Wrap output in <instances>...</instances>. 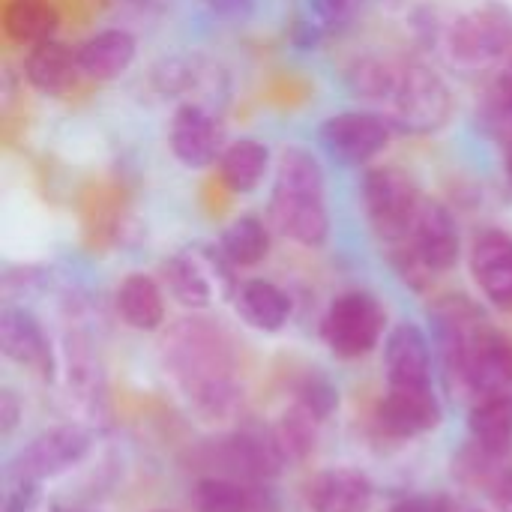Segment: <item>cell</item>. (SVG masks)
<instances>
[{
    "label": "cell",
    "mask_w": 512,
    "mask_h": 512,
    "mask_svg": "<svg viewBox=\"0 0 512 512\" xmlns=\"http://www.w3.org/2000/svg\"><path fill=\"white\" fill-rule=\"evenodd\" d=\"M264 216L270 228L294 246H327L333 231L327 207V174L321 159L309 147L285 144L276 153Z\"/></svg>",
    "instance_id": "cell-1"
},
{
    "label": "cell",
    "mask_w": 512,
    "mask_h": 512,
    "mask_svg": "<svg viewBox=\"0 0 512 512\" xmlns=\"http://www.w3.org/2000/svg\"><path fill=\"white\" fill-rule=\"evenodd\" d=\"M165 363L201 411L222 414L234 405V354L213 321L186 318L174 324L165 339Z\"/></svg>",
    "instance_id": "cell-2"
},
{
    "label": "cell",
    "mask_w": 512,
    "mask_h": 512,
    "mask_svg": "<svg viewBox=\"0 0 512 512\" xmlns=\"http://www.w3.org/2000/svg\"><path fill=\"white\" fill-rule=\"evenodd\" d=\"M444 54L462 72H483L504 66L512 57V9L507 3L486 0L459 12L447 24Z\"/></svg>",
    "instance_id": "cell-3"
},
{
    "label": "cell",
    "mask_w": 512,
    "mask_h": 512,
    "mask_svg": "<svg viewBox=\"0 0 512 512\" xmlns=\"http://www.w3.org/2000/svg\"><path fill=\"white\" fill-rule=\"evenodd\" d=\"M384 114L405 135H435L456 114V96L447 78L423 60H402L393 96Z\"/></svg>",
    "instance_id": "cell-4"
},
{
    "label": "cell",
    "mask_w": 512,
    "mask_h": 512,
    "mask_svg": "<svg viewBox=\"0 0 512 512\" xmlns=\"http://www.w3.org/2000/svg\"><path fill=\"white\" fill-rule=\"evenodd\" d=\"M417 180L402 165H369L360 177V204L384 246L405 243L423 204Z\"/></svg>",
    "instance_id": "cell-5"
},
{
    "label": "cell",
    "mask_w": 512,
    "mask_h": 512,
    "mask_svg": "<svg viewBox=\"0 0 512 512\" xmlns=\"http://www.w3.org/2000/svg\"><path fill=\"white\" fill-rule=\"evenodd\" d=\"M237 267L222 255L219 246H186L162 261V285L165 291L186 309H207L216 297V291H225L234 297Z\"/></svg>",
    "instance_id": "cell-6"
},
{
    "label": "cell",
    "mask_w": 512,
    "mask_h": 512,
    "mask_svg": "<svg viewBox=\"0 0 512 512\" xmlns=\"http://www.w3.org/2000/svg\"><path fill=\"white\" fill-rule=\"evenodd\" d=\"M387 327V309L369 291H342L324 312L321 336L342 360H360L378 348Z\"/></svg>",
    "instance_id": "cell-7"
},
{
    "label": "cell",
    "mask_w": 512,
    "mask_h": 512,
    "mask_svg": "<svg viewBox=\"0 0 512 512\" xmlns=\"http://www.w3.org/2000/svg\"><path fill=\"white\" fill-rule=\"evenodd\" d=\"M396 126L384 111H369V108H348L324 117L318 126V144L321 150L348 168H366L378 156L387 153L393 144Z\"/></svg>",
    "instance_id": "cell-8"
},
{
    "label": "cell",
    "mask_w": 512,
    "mask_h": 512,
    "mask_svg": "<svg viewBox=\"0 0 512 512\" xmlns=\"http://www.w3.org/2000/svg\"><path fill=\"white\" fill-rule=\"evenodd\" d=\"M168 150L186 171H207L216 168L228 135L222 117L198 99H186L174 108L168 120Z\"/></svg>",
    "instance_id": "cell-9"
},
{
    "label": "cell",
    "mask_w": 512,
    "mask_h": 512,
    "mask_svg": "<svg viewBox=\"0 0 512 512\" xmlns=\"http://www.w3.org/2000/svg\"><path fill=\"white\" fill-rule=\"evenodd\" d=\"M405 246L432 279L456 270V264L462 261V249H465L456 213L441 198L426 195Z\"/></svg>",
    "instance_id": "cell-10"
},
{
    "label": "cell",
    "mask_w": 512,
    "mask_h": 512,
    "mask_svg": "<svg viewBox=\"0 0 512 512\" xmlns=\"http://www.w3.org/2000/svg\"><path fill=\"white\" fill-rule=\"evenodd\" d=\"M90 432L81 426H57L42 435H36L12 462H9V480H30L42 483L51 477L66 474L90 453Z\"/></svg>",
    "instance_id": "cell-11"
},
{
    "label": "cell",
    "mask_w": 512,
    "mask_h": 512,
    "mask_svg": "<svg viewBox=\"0 0 512 512\" xmlns=\"http://www.w3.org/2000/svg\"><path fill=\"white\" fill-rule=\"evenodd\" d=\"M468 270L480 294L501 312H512V234L486 228L468 249Z\"/></svg>",
    "instance_id": "cell-12"
},
{
    "label": "cell",
    "mask_w": 512,
    "mask_h": 512,
    "mask_svg": "<svg viewBox=\"0 0 512 512\" xmlns=\"http://www.w3.org/2000/svg\"><path fill=\"white\" fill-rule=\"evenodd\" d=\"M21 78L27 87L45 99H63L69 96L84 78L78 69V51L75 45L63 42L60 36L36 42L24 48L21 54Z\"/></svg>",
    "instance_id": "cell-13"
},
{
    "label": "cell",
    "mask_w": 512,
    "mask_h": 512,
    "mask_svg": "<svg viewBox=\"0 0 512 512\" xmlns=\"http://www.w3.org/2000/svg\"><path fill=\"white\" fill-rule=\"evenodd\" d=\"M78 69L84 81L111 84L129 75L138 60V36L129 27H102L87 33L78 45Z\"/></svg>",
    "instance_id": "cell-14"
},
{
    "label": "cell",
    "mask_w": 512,
    "mask_h": 512,
    "mask_svg": "<svg viewBox=\"0 0 512 512\" xmlns=\"http://www.w3.org/2000/svg\"><path fill=\"white\" fill-rule=\"evenodd\" d=\"M0 351L33 375L45 381L54 378V351L48 333L30 309L6 306L0 312Z\"/></svg>",
    "instance_id": "cell-15"
},
{
    "label": "cell",
    "mask_w": 512,
    "mask_h": 512,
    "mask_svg": "<svg viewBox=\"0 0 512 512\" xmlns=\"http://www.w3.org/2000/svg\"><path fill=\"white\" fill-rule=\"evenodd\" d=\"M441 420L444 408L432 387H390L378 405V426L390 438H420Z\"/></svg>",
    "instance_id": "cell-16"
},
{
    "label": "cell",
    "mask_w": 512,
    "mask_h": 512,
    "mask_svg": "<svg viewBox=\"0 0 512 512\" xmlns=\"http://www.w3.org/2000/svg\"><path fill=\"white\" fill-rule=\"evenodd\" d=\"M384 372L390 387H432V345L420 324L402 321L387 333Z\"/></svg>",
    "instance_id": "cell-17"
},
{
    "label": "cell",
    "mask_w": 512,
    "mask_h": 512,
    "mask_svg": "<svg viewBox=\"0 0 512 512\" xmlns=\"http://www.w3.org/2000/svg\"><path fill=\"white\" fill-rule=\"evenodd\" d=\"M273 165H276V156L267 141H261L255 135H240L225 144V150L216 162V177L228 195L249 198L273 174Z\"/></svg>",
    "instance_id": "cell-18"
},
{
    "label": "cell",
    "mask_w": 512,
    "mask_h": 512,
    "mask_svg": "<svg viewBox=\"0 0 512 512\" xmlns=\"http://www.w3.org/2000/svg\"><path fill=\"white\" fill-rule=\"evenodd\" d=\"M213 465L234 477H252V480H270L282 471L285 453L279 450L276 438H261L252 432H237L213 447Z\"/></svg>",
    "instance_id": "cell-19"
},
{
    "label": "cell",
    "mask_w": 512,
    "mask_h": 512,
    "mask_svg": "<svg viewBox=\"0 0 512 512\" xmlns=\"http://www.w3.org/2000/svg\"><path fill=\"white\" fill-rule=\"evenodd\" d=\"M306 501L312 512H369L375 486L354 468H327L309 483Z\"/></svg>",
    "instance_id": "cell-20"
},
{
    "label": "cell",
    "mask_w": 512,
    "mask_h": 512,
    "mask_svg": "<svg viewBox=\"0 0 512 512\" xmlns=\"http://www.w3.org/2000/svg\"><path fill=\"white\" fill-rule=\"evenodd\" d=\"M114 309L126 327L156 333L165 324V285L150 273H129L114 291Z\"/></svg>",
    "instance_id": "cell-21"
},
{
    "label": "cell",
    "mask_w": 512,
    "mask_h": 512,
    "mask_svg": "<svg viewBox=\"0 0 512 512\" xmlns=\"http://www.w3.org/2000/svg\"><path fill=\"white\" fill-rule=\"evenodd\" d=\"M63 24V9L57 0H3L0 30L15 48H30L36 42L54 39Z\"/></svg>",
    "instance_id": "cell-22"
},
{
    "label": "cell",
    "mask_w": 512,
    "mask_h": 512,
    "mask_svg": "<svg viewBox=\"0 0 512 512\" xmlns=\"http://www.w3.org/2000/svg\"><path fill=\"white\" fill-rule=\"evenodd\" d=\"M234 309L252 330L279 333L291 321L294 303L282 285L270 279H246L234 291Z\"/></svg>",
    "instance_id": "cell-23"
},
{
    "label": "cell",
    "mask_w": 512,
    "mask_h": 512,
    "mask_svg": "<svg viewBox=\"0 0 512 512\" xmlns=\"http://www.w3.org/2000/svg\"><path fill=\"white\" fill-rule=\"evenodd\" d=\"M273 228L267 222V216L258 213H240L234 216L222 234H219V249L222 255L237 267V270H252L258 264L267 261L270 249H273Z\"/></svg>",
    "instance_id": "cell-24"
},
{
    "label": "cell",
    "mask_w": 512,
    "mask_h": 512,
    "mask_svg": "<svg viewBox=\"0 0 512 512\" xmlns=\"http://www.w3.org/2000/svg\"><path fill=\"white\" fill-rule=\"evenodd\" d=\"M399 69H402V60L369 51V54H357L345 66L342 78H345V87L351 90V96H357L363 102H375L384 108L387 99L393 96L396 81H399Z\"/></svg>",
    "instance_id": "cell-25"
},
{
    "label": "cell",
    "mask_w": 512,
    "mask_h": 512,
    "mask_svg": "<svg viewBox=\"0 0 512 512\" xmlns=\"http://www.w3.org/2000/svg\"><path fill=\"white\" fill-rule=\"evenodd\" d=\"M468 432L477 447L510 456L512 450V396H483L468 414Z\"/></svg>",
    "instance_id": "cell-26"
},
{
    "label": "cell",
    "mask_w": 512,
    "mask_h": 512,
    "mask_svg": "<svg viewBox=\"0 0 512 512\" xmlns=\"http://www.w3.org/2000/svg\"><path fill=\"white\" fill-rule=\"evenodd\" d=\"M207 72L201 69V63L195 57H162L150 66V87L165 96V99H183L192 90H198L204 84Z\"/></svg>",
    "instance_id": "cell-27"
},
{
    "label": "cell",
    "mask_w": 512,
    "mask_h": 512,
    "mask_svg": "<svg viewBox=\"0 0 512 512\" xmlns=\"http://www.w3.org/2000/svg\"><path fill=\"white\" fill-rule=\"evenodd\" d=\"M480 123L495 132L501 141L512 135V57L495 69L492 81L483 90V102L477 108Z\"/></svg>",
    "instance_id": "cell-28"
},
{
    "label": "cell",
    "mask_w": 512,
    "mask_h": 512,
    "mask_svg": "<svg viewBox=\"0 0 512 512\" xmlns=\"http://www.w3.org/2000/svg\"><path fill=\"white\" fill-rule=\"evenodd\" d=\"M318 423H321V420H318L312 411H306L300 402H297L291 411L282 414V420H279L273 438H276L279 450L285 453V459H297V462H300V459H306V456L315 450Z\"/></svg>",
    "instance_id": "cell-29"
},
{
    "label": "cell",
    "mask_w": 512,
    "mask_h": 512,
    "mask_svg": "<svg viewBox=\"0 0 512 512\" xmlns=\"http://www.w3.org/2000/svg\"><path fill=\"white\" fill-rule=\"evenodd\" d=\"M192 504L198 512H249L252 495L231 477H201L192 489Z\"/></svg>",
    "instance_id": "cell-30"
},
{
    "label": "cell",
    "mask_w": 512,
    "mask_h": 512,
    "mask_svg": "<svg viewBox=\"0 0 512 512\" xmlns=\"http://www.w3.org/2000/svg\"><path fill=\"white\" fill-rule=\"evenodd\" d=\"M297 402H300L306 411H312V414L324 423V420L339 408V390H336V384H333L327 375L309 372V375L300 381Z\"/></svg>",
    "instance_id": "cell-31"
},
{
    "label": "cell",
    "mask_w": 512,
    "mask_h": 512,
    "mask_svg": "<svg viewBox=\"0 0 512 512\" xmlns=\"http://www.w3.org/2000/svg\"><path fill=\"white\" fill-rule=\"evenodd\" d=\"M363 6H366V0H306L309 15L327 33H339V30L351 27L360 18Z\"/></svg>",
    "instance_id": "cell-32"
},
{
    "label": "cell",
    "mask_w": 512,
    "mask_h": 512,
    "mask_svg": "<svg viewBox=\"0 0 512 512\" xmlns=\"http://www.w3.org/2000/svg\"><path fill=\"white\" fill-rule=\"evenodd\" d=\"M330 33L306 12V15H300V18H294L291 21V27H288V42L297 48V51H318L321 45H324V39H327Z\"/></svg>",
    "instance_id": "cell-33"
},
{
    "label": "cell",
    "mask_w": 512,
    "mask_h": 512,
    "mask_svg": "<svg viewBox=\"0 0 512 512\" xmlns=\"http://www.w3.org/2000/svg\"><path fill=\"white\" fill-rule=\"evenodd\" d=\"M39 498V483L30 480H12V492L6 495L3 512H33Z\"/></svg>",
    "instance_id": "cell-34"
},
{
    "label": "cell",
    "mask_w": 512,
    "mask_h": 512,
    "mask_svg": "<svg viewBox=\"0 0 512 512\" xmlns=\"http://www.w3.org/2000/svg\"><path fill=\"white\" fill-rule=\"evenodd\" d=\"M390 512H450V501L444 495H414L393 504Z\"/></svg>",
    "instance_id": "cell-35"
},
{
    "label": "cell",
    "mask_w": 512,
    "mask_h": 512,
    "mask_svg": "<svg viewBox=\"0 0 512 512\" xmlns=\"http://www.w3.org/2000/svg\"><path fill=\"white\" fill-rule=\"evenodd\" d=\"M21 414H24L21 399H18L12 390H3V393H0V435H3V438H9V435L15 432Z\"/></svg>",
    "instance_id": "cell-36"
},
{
    "label": "cell",
    "mask_w": 512,
    "mask_h": 512,
    "mask_svg": "<svg viewBox=\"0 0 512 512\" xmlns=\"http://www.w3.org/2000/svg\"><path fill=\"white\" fill-rule=\"evenodd\" d=\"M216 15L222 18H231V21H246L252 15V6L255 0H204Z\"/></svg>",
    "instance_id": "cell-37"
},
{
    "label": "cell",
    "mask_w": 512,
    "mask_h": 512,
    "mask_svg": "<svg viewBox=\"0 0 512 512\" xmlns=\"http://www.w3.org/2000/svg\"><path fill=\"white\" fill-rule=\"evenodd\" d=\"M492 498H495V507L498 512H512V471H507L498 486L492 489Z\"/></svg>",
    "instance_id": "cell-38"
},
{
    "label": "cell",
    "mask_w": 512,
    "mask_h": 512,
    "mask_svg": "<svg viewBox=\"0 0 512 512\" xmlns=\"http://www.w3.org/2000/svg\"><path fill=\"white\" fill-rule=\"evenodd\" d=\"M501 168H504L507 186L512 189V135H507V138L501 141Z\"/></svg>",
    "instance_id": "cell-39"
},
{
    "label": "cell",
    "mask_w": 512,
    "mask_h": 512,
    "mask_svg": "<svg viewBox=\"0 0 512 512\" xmlns=\"http://www.w3.org/2000/svg\"><path fill=\"white\" fill-rule=\"evenodd\" d=\"M54 512H81V510H54Z\"/></svg>",
    "instance_id": "cell-40"
},
{
    "label": "cell",
    "mask_w": 512,
    "mask_h": 512,
    "mask_svg": "<svg viewBox=\"0 0 512 512\" xmlns=\"http://www.w3.org/2000/svg\"><path fill=\"white\" fill-rule=\"evenodd\" d=\"M387 3H402V0H387Z\"/></svg>",
    "instance_id": "cell-41"
},
{
    "label": "cell",
    "mask_w": 512,
    "mask_h": 512,
    "mask_svg": "<svg viewBox=\"0 0 512 512\" xmlns=\"http://www.w3.org/2000/svg\"><path fill=\"white\" fill-rule=\"evenodd\" d=\"M159 512H165V510H159Z\"/></svg>",
    "instance_id": "cell-42"
}]
</instances>
